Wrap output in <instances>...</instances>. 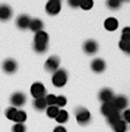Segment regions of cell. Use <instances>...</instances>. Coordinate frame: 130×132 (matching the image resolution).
Returning a JSON list of instances; mask_svg holds the SVG:
<instances>
[{
	"label": "cell",
	"instance_id": "cell-9",
	"mask_svg": "<svg viewBox=\"0 0 130 132\" xmlns=\"http://www.w3.org/2000/svg\"><path fill=\"white\" fill-rule=\"evenodd\" d=\"M114 92L111 90V88H103V90H100L99 91V94H98V98H99V100L101 101L103 103H105V102H112L113 101V99H114Z\"/></svg>",
	"mask_w": 130,
	"mask_h": 132
},
{
	"label": "cell",
	"instance_id": "cell-23",
	"mask_svg": "<svg viewBox=\"0 0 130 132\" xmlns=\"http://www.w3.org/2000/svg\"><path fill=\"white\" fill-rule=\"evenodd\" d=\"M27 121V113H25L24 110H22V109H17V113L16 115H15V118H14V122H16V123H24V122Z\"/></svg>",
	"mask_w": 130,
	"mask_h": 132
},
{
	"label": "cell",
	"instance_id": "cell-34",
	"mask_svg": "<svg viewBox=\"0 0 130 132\" xmlns=\"http://www.w3.org/2000/svg\"><path fill=\"white\" fill-rule=\"evenodd\" d=\"M81 0H68V5L71 7V8H77L80 7Z\"/></svg>",
	"mask_w": 130,
	"mask_h": 132
},
{
	"label": "cell",
	"instance_id": "cell-1",
	"mask_svg": "<svg viewBox=\"0 0 130 132\" xmlns=\"http://www.w3.org/2000/svg\"><path fill=\"white\" fill-rule=\"evenodd\" d=\"M68 80V72L66 69H58L52 75V84L55 87H63L67 84Z\"/></svg>",
	"mask_w": 130,
	"mask_h": 132
},
{
	"label": "cell",
	"instance_id": "cell-11",
	"mask_svg": "<svg viewBox=\"0 0 130 132\" xmlns=\"http://www.w3.org/2000/svg\"><path fill=\"white\" fill-rule=\"evenodd\" d=\"M91 69L96 73L104 72L106 69V62L103 59H95L91 62Z\"/></svg>",
	"mask_w": 130,
	"mask_h": 132
},
{
	"label": "cell",
	"instance_id": "cell-32",
	"mask_svg": "<svg viewBox=\"0 0 130 132\" xmlns=\"http://www.w3.org/2000/svg\"><path fill=\"white\" fill-rule=\"evenodd\" d=\"M55 105H57L59 108L60 107H65V106L67 105V99H66V96L65 95H58Z\"/></svg>",
	"mask_w": 130,
	"mask_h": 132
},
{
	"label": "cell",
	"instance_id": "cell-24",
	"mask_svg": "<svg viewBox=\"0 0 130 132\" xmlns=\"http://www.w3.org/2000/svg\"><path fill=\"white\" fill-rule=\"evenodd\" d=\"M106 5L109 9L116 11V9H119L120 7H121L122 1L121 0H106Z\"/></svg>",
	"mask_w": 130,
	"mask_h": 132
},
{
	"label": "cell",
	"instance_id": "cell-15",
	"mask_svg": "<svg viewBox=\"0 0 130 132\" xmlns=\"http://www.w3.org/2000/svg\"><path fill=\"white\" fill-rule=\"evenodd\" d=\"M34 43H38V44H48V35L44 31V30L36 32L35 37H34Z\"/></svg>",
	"mask_w": 130,
	"mask_h": 132
},
{
	"label": "cell",
	"instance_id": "cell-30",
	"mask_svg": "<svg viewBox=\"0 0 130 132\" xmlns=\"http://www.w3.org/2000/svg\"><path fill=\"white\" fill-rule=\"evenodd\" d=\"M13 132H25L27 131V128H25L24 123H15L12 128Z\"/></svg>",
	"mask_w": 130,
	"mask_h": 132
},
{
	"label": "cell",
	"instance_id": "cell-10",
	"mask_svg": "<svg viewBox=\"0 0 130 132\" xmlns=\"http://www.w3.org/2000/svg\"><path fill=\"white\" fill-rule=\"evenodd\" d=\"M2 70L6 73H14L17 70V62L13 59H7L2 63Z\"/></svg>",
	"mask_w": 130,
	"mask_h": 132
},
{
	"label": "cell",
	"instance_id": "cell-33",
	"mask_svg": "<svg viewBox=\"0 0 130 132\" xmlns=\"http://www.w3.org/2000/svg\"><path fill=\"white\" fill-rule=\"evenodd\" d=\"M121 117L127 124H130V109H128V108L124 109L123 113L121 114Z\"/></svg>",
	"mask_w": 130,
	"mask_h": 132
},
{
	"label": "cell",
	"instance_id": "cell-28",
	"mask_svg": "<svg viewBox=\"0 0 130 132\" xmlns=\"http://www.w3.org/2000/svg\"><path fill=\"white\" fill-rule=\"evenodd\" d=\"M121 40L122 42H130V27H126L122 29Z\"/></svg>",
	"mask_w": 130,
	"mask_h": 132
},
{
	"label": "cell",
	"instance_id": "cell-3",
	"mask_svg": "<svg viewBox=\"0 0 130 132\" xmlns=\"http://www.w3.org/2000/svg\"><path fill=\"white\" fill-rule=\"evenodd\" d=\"M30 93H31V95L34 96L35 99L44 98V96L46 95V88H45L43 83L36 82L31 85V87H30Z\"/></svg>",
	"mask_w": 130,
	"mask_h": 132
},
{
	"label": "cell",
	"instance_id": "cell-36",
	"mask_svg": "<svg viewBox=\"0 0 130 132\" xmlns=\"http://www.w3.org/2000/svg\"><path fill=\"white\" fill-rule=\"evenodd\" d=\"M121 1H130V0H121Z\"/></svg>",
	"mask_w": 130,
	"mask_h": 132
},
{
	"label": "cell",
	"instance_id": "cell-26",
	"mask_svg": "<svg viewBox=\"0 0 130 132\" xmlns=\"http://www.w3.org/2000/svg\"><path fill=\"white\" fill-rule=\"evenodd\" d=\"M48 48V44H38V43H34V50L36 53H39V54H43L47 51Z\"/></svg>",
	"mask_w": 130,
	"mask_h": 132
},
{
	"label": "cell",
	"instance_id": "cell-4",
	"mask_svg": "<svg viewBox=\"0 0 130 132\" xmlns=\"http://www.w3.org/2000/svg\"><path fill=\"white\" fill-rule=\"evenodd\" d=\"M113 105L114 107H115V109L118 111H123L124 109H127V107H128L129 105V101H128V98L124 95H116L114 96L113 99Z\"/></svg>",
	"mask_w": 130,
	"mask_h": 132
},
{
	"label": "cell",
	"instance_id": "cell-35",
	"mask_svg": "<svg viewBox=\"0 0 130 132\" xmlns=\"http://www.w3.org/2000/svg\"><path fill=\"white\" fill-rule=\"evenodd\" d=\"M53 132H67V130H66V128L63 125H58L54 128Z\"/></svg>",
	"mask_w": 130,
	"mask_h": 132
},
{
	"label": "cell",
	"instance_id": "cell-7",
	"mask_svg": "<svg viewBox=\"0 0 130 132\" xmlns=\"http://www.w3.org/2000/svg\"><path fill=\"white\" fill-rule=\"evenodd\" d=\"M45 11L48 15H57L61 11V2L60 1H53V0H48L46 6H45Z\"/></svg>",
	"mask_w": 130,
	"mask_h": 132
},
{
	"label": "cell",
	"instance_id": "cell-38",
	"mask_svg": "<svg viewBox=\"0 0 130 132\" xmlns=\"http://www.w3.org/2000/svg\"><path fill=\"white\" fill-rule=\"evenodd\" d=\"M129 130H130V128H129Z\"/></svg>",
	"mask_w": 130,
	"mask_h": 132
},
{
	"label": "cell",
	"instance_id": "cell-8",
	"mask_svg": "<svg viewBox=\"0 0 130 132\" xmlns=\"http://www.w3.org/2000/svg\"><path fill=\"white\" fill-rule=\"evenodd\" d=\"M83 50L88 55H93V54H96V53L98 52L99 45H98V43H97L96 40H93V39L86 40V42L84 43V45H83Z\"/></svg>",
	"mask_w": 130,
	"mask_h": 132
},
{
	"label": "cell",
	"instance_id": "cell-25",
	"mask_svg": "<svg viewBox=\"0 0 130 132\" xmlns=\"http://www.w3.org/2000/svg\"><path fill=\"white\" fill-rule=\"evenodd\" d=\"M16 113H17V108H15V107H8V108L6 109V111H5V116H6L7 120L14 121Z\"/></svg>",
	"mask_w": 130,
	"mask_h": 132
},
{
	"label": "cell",
	"instance_id": "cell-17",
	"mask_svg": "<svg viewBox=\"0 0 130 132\" xmlns=\"http://www.w3.org/2000/svg\"><path fill=\"white\" fill-rule=\"evenodd\" d=\"M43 28H44V23H43L42 20L39 19H34L30 21V24H29V29L31 31H34L35 34L38 31H42Z\"/></svg>",
	"mask_w": 130,
	"mask_h": 132
},
{
	"label": "cell",
	"instance_id": "cell-37",
	"mask_svg": "<svg viewBox=\"0 0 130 132\" xmlns=\"http://www.w3.org/2000/svg\"><path fill=\"white\" fill-rule=\"evenodd\" d=\"M53 1H60L61 2V0H53Z\"/></svg>",
	"mask_w": 130,
	"mask_h": 132
},
{
	"label": "cell",
	"instance_id": "cell-31",
	"mask_svg": "<svg viewBox=\"0 0 130 132\" xmlns=\"http://www.w3.org/2000/svg\"><path fill=\"white\" fill-rule=\"evenodd\" d=\"M45 100H46L47 106H57L55 102H57V95L54 94H46L45 95Z\"/></svg>",
	"mask_w": 130,
	"mask_h": 132
},
{
	"label": "cell",
	"instance_id": "cell-16",
	"mask_svg": "<svg viewBox=\"0 0 130 132\" xmlns=\"http://www.w3.org/2000/svg\"><path fill=\"white\" fill-rule=\"evenodd\" d=\"M100 111H101V114H103L104 116H106L107 117V116H109L112 113L116 111V109H115V107H114L113 102H105V103L101 105Z\"/></svg>",
	"mask_w": 130,
	"mask_h": 132
},
{
	"label": "cell",
	"instance_id": "cell-12",
	"mask_svg": "<svg viewBox=\"0 0 130 132\" xmlns=\"http://www.w3.org/2000/svg\"><path fill=\"white\" fill-rule=\"evenodd\" d=\"M30 21H31V19L29 17V15L22 14L16 19V27L19 28V29H21V30L29 29Z\"/></svg>",
	"mask_w": 130,
	"mask_h": 132
},
{
	"label": "cell",
	"instance_id": "cell-14",
	"mask_svg": "<svg viewBox=\"0 0 130 132\" xmlns=\"http://www.w3.org/2000/svg\"><path fill=\"white\" fill-rule=\"evenodd\" d=\"M104 27L107 31H115L119 28V21L115 17H108L104 22Z\"/></svg>",
	"mask_w": 130,
	"mask_h": 132
},
{
	"label": "cell",
	"instance_id": "cell-13",
	"mask_svg": "<svg viewBox=\"0 0 130 132\" xmlns=\"http://www.w3.org/2000/svg\"><path fill=\"white\" fill-rule=\"evenodd\" d=\"M13 15V11L8 5H0V21H8Z\"/></svg>",
	"mask_w": 130,
	"mask_h": 132
},
{
	"label": "cell",
	"instance_id": "cell-19",
	"mask_svg": "<svg viewBox=\"0 0 130 132\" xmlns=\"http://www.w3.org/2000/svg\"><path fill=\"white\" fill-rule=\"evenodd\" d=\"M54 120L59 124H65L68 122V120H69V114H68V111L65 110V109H60L59 114H58V116L54 118Z\"/></svg>",
	"mask_w": 130,
	"mask_h": 132
},
{
	"label": "cell",
	"instance_id": "cell-5",
	"mask_svg": "<svg viewBox=\"0 0 130 132\" xmlns=\"http://www.w3.org/2000/svg\"><path fill=\"white\" fill-rule=\"evenodd\" d=\"M59 65H60V59L58 56H55V55H52V56H50L46 60L44 67H45V69H46V71L54 72L59 69Z\"/></svg>",
	"mask_w": 130,
	"mask_h": 132
},
{
	"label": "cell",
	"instance_id": "cell-2",
	"mask_svg": "<svg viewBox=\"0 0 130 132\" xmlns=\"http://www.w3.org/2000/svg\"><path fill=\"white\" fill-rule=\"evenodd\" d=\"M76 121L80 125H88L91 122V113L84 107H78L75 110Z\"/></svg>",
	"mask_w": 130,
	"mask_h": 132
},
{
	"label": "cell",
	"instance_id": "cell-21",
	"mask_svg": "<svg viewBox=\"0 0 130 132\" xmlns=\"http://www.w3.org/2000/svg\"><path fill=\"white\" fill-rule=\"evenodd\" d=\"M112 128H113L114 132H127L128 131V124L123 120H121V121H119L115 125L112 126Z\"/></svg>",
	"mask_w": 130,
	"mask_h": 132
},
{
	"label": "cell",
	"instance_id": "cell-6",
	"mask_svg": "<svg viewBox=\"0 0 130 132\" xmlns=\"http://www.w3.org/2000/svg\"><path fill=\"white\" fill-rule=\"evenodd\" d=\"M27 102V96L24 93L22 92H15L14 94L11 96V103L13 105V107H22L25 105Z\"/></svg>",
	"mask_w": 130,
	"mask_h": 132
},
{
	"label": "cell",
	"instance_id": "cell-18",
	"mask_svg": "<svg viewBox=\"0 0 130 132\" xmlns=\"http://www.w3.org/2000/svg\"><path fill=\"white\" fill-rule=\"evenodd\" d=\"M34 107L36 110L38 111H43L47 108V103H46V100H45V96L44 98H38V99H35L34 100Z\"/></svg>",
	"mask_w": 130,
	"mask_h": 132
},
{
	"label": "cell",
	"instance_id": "cell-20",
	"mask_svg": "<svg viewBox=\"0 0 130 132\" xmlns=\"http://www.w3.org/2000/svg\"><path fill=\"white\" fill-rule=\"evenodd\" d=\"M122 117H121V113L120 111H114V113H112L109 116H107V122H108V124L111 126L115 125L116 123H118L119 121H121Z\"/></svg>",
	"mask_w": 130,
	"mask_h": 132
},
{
	"label": "cell",
	"instance_id": "cell-29",
	"mask_svg": "<svg viewBox=\"0 0 130 132\" xmlns=\"http://www.w3.org/2000/svg\"><path fill=\"white\" fill-rule=\"evenodd\" d=\"M119 47L121 48V51H123L126 54L130 55V42H122V40H120Z\"/></svg>",
	"mask_w": 130,
	"mask_h": 132
},
{
	"label": "cell",
	"instance_id": "cell-27",
	"mask_svg": "<svg viewBox=\"0 0 130 132\" xmlns=\"http://www.w3.org/2000/svg\"><path fill=\"white\" fill-rule=\"evenodd\" d=\"M80 7L84 11H90L93 7V0H81Z\"/></svg>",
	"mask_w": 130,
	"mask_h": 132
},
{
	"label": "cell",
	"instance_id": "cell-22",
	"mask_svg": "<svg viewBox=\"0 0 130 132\" xmlns=\"http://www.w3.org/2000/svg\"><path fill=\"white\" fill-rule=\"evenodd\" d=\"M60 111V108L58 106H48L46 108V114L50 118H55Z\"/></svg>",
	"mask_w": 130,
	"mask_h": 132
}]
</instances>
